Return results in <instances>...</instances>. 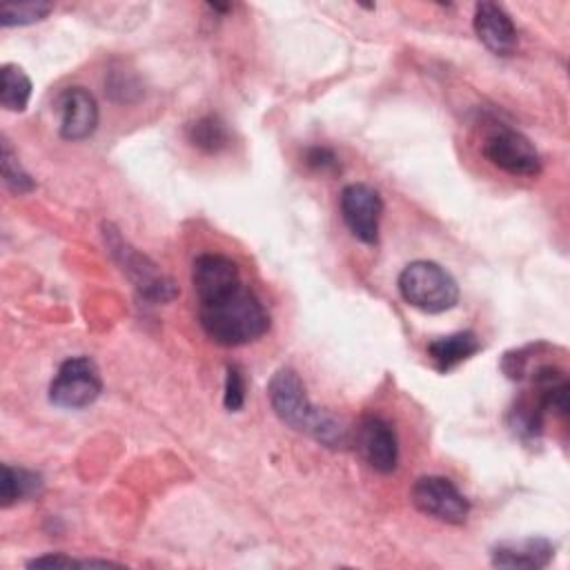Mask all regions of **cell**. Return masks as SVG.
Instances as JSON below:
<instances>
[{
  "label": "cell",
  "mask_w": 570,
  "mask_h": 570,
  "mask_svg": "<svg viewBox=\"0 0 570 570\" xmlns=\"http://www.w3.org/2000/svg\"><path fill=\"white\" fill-rule=\"evenodd\" d=\"M191 285L200 327L216 345L240 347L269 330L263 303L243 283L240 269L229 256L200 254L191 267Z\"/></svg>",
  "instance_id": "cell-1"
},
{
  "label": "cell",
  "mask_w": 570,
  "mask_h": 570,
  "mask_svg": "<svg viewBox=\"0 0 570 570\" xmlns=\"http://www.w3.org/2000/svg\"><path fill=\"white\" fill-rule=\"evenodd\" d=\"M267 399L274 410V414L285 423L287 428L303 432L312 436L314 441L327 445V448H345L350 443L347 428L327 410L316 407L307 390L292 367H281L272 374L267 383Z\"/></svg>",
  "instance_id": "cell-2"
},
{
  "label": "cell",
  "mask_w": 570,
  "mask_h": 570,
  "mask_svg": "<svg viewBox=\"0 0 570 570\" xmlns=\"http://www.w3.org/2000/svg\"><path fill=\"white\" fill-rule=\"evenodd\" d=\"M399 292L403 301L425 314H441L459 303V285L454 276L434 261H412L399 274Z\"/></svg>",
  "instance_id": "cell-3"
},
{
  "label": "cell",
  "mask_w": 570,
  "mask_h": 570,
  "mask_svg": "<svg viewBox=\"0 0 570 570\" xmlns=\"http://www.w3.org/2000/svg\"><path fill=\"white\" fill-rule=\"evenodd\" d=\"M102 238L107 252L142 298H147L149 303H169L171 298L178 296L176 283L169 276H165L151 258H147L134 245H129L111 223H102Z\"/></svg>",
  "instance_id": "cell-4"
},
{
  "label": "cell",
  "mask_w": 570,
  "mask_h": 570,
  "mask_svg": "<svg viewBox=\"0 0 570 570\" xmlns=\"http://www.w3.org/2000/svg\"><path fill=\"white\" fill-rule=\"evenodd\" d=\"M102 392L98 365L89 356L67 358L49 383V401L65 410H82Z\"/></svg>",
  "instance_id": "cell-5"
},
{
  "label": "cell",
  "mask_w": 570,
  "mask_h": 570,
  "mask_svg": "<svg viewBox=\"0 0 570 570\" xmlns=\"http://www.w3.org/2000/svg\"><path fill=\"white\" fill-rule=\"evenodd\" d=\"M483 156L510 176L532 178L539 176L543 169L541 154L537 151L532 140L505 125H497L492 131H488L483 140Z\"/></svg>",
  "instance_id": "cell-6"
},
{
  "label": "cell",
  "mask_w": 570,
  "mask_h": 570,
  "mask_svg": "<svg viewBox=\"0 0 570 570\" xmlns=\"http://www.w3.org/2000/svg\"><path fill=\"white\" fill-rule=\"evenodd\" d=\"M410 497L419 512L450 525L465 523L470 514V501L448 476L428 474L416 479Z\"/></svg>",
  "instance_id": "cell-7"
},
{
  "label": "cell",
  "mask_w": 570,
  "mask_h": 570,
  "mask_svg": "<svg viewBox=\"0 0 570 570\" xmlns=\"http://www.w3.org/2000/svg\"><path fill=\"white\" fill-rule=\"evenodd\" d=\"M341 216L350 229V234L365 243H379V225L383 216V198L381 194L365 183H350L341 191Z\"/></svg>",
  "instance_id": "cell-8"
},
{
  "label": "cell",
  "mask_w": 570,
  "mask_h": 570,
  "mask_svg": "<svg viewBox=\"0 0 570 570\" xmlns=\"http://www.w3.org/2000/svg\"><path fill=\"white\" fill-rule=\"evenodd\" d=\"M356 450L363 461L379 474H390L399 465V439L390 421L383 416H365L361 419L354 436Z\"/></svg>",
  "instance_id": "cell-9"
},
{
  "label": "cell",
  "mask_w": 570,
  "mask_h": 570,
  "mask_svg": "<svg viewBox=\"0 0 570 570\" xmlns=\"http://www.w3.org/2000/svg\"><path fill=\"white\" fill-rule=\"evenodd\" d=\"M60 111V136L78 142L89 138L98 127V102L85 87H67L58 96Z\"/></svg>",
  "instance_id": "cell-10"
},
{
  "label": "cell",
  "mask_w": 570,
  "mask_h": 570,
  "mask_svg": "<svg viewBox=\"0 0 570 570\" xmlns=\"http://www.w3.org/2000/svg\"><path fill=\"white\" fill-rule=\"evenodd\" d=\"M474 33L494 56H512L519 42L510 13L497 2H479L474 7Z\"/></svg>",
  "instance_id": "cell-11"
},
{
  "label": "cell",
  "mask_w": 570,
  "mask_h": 570,
  "mask_svg": "<svg viewBox=\"0 0 570 570\" xmlns=\"http://www.w3.org/2000/svg\"><path fill=\"white\" fill-rule=\"evenodd\" d=\"M552 557H554V543L546 537L501 541L490 552V561L494 568H512V570H539L550 566Z\"/></svg>",
  "instance_id": "cell-12"
},
{
  "label": "cell",
  "mask_w": 570,
  "mask_h": 570,
  "mask_svg": "<svg viewBox=\"0 0 570 570\" xmlns=\"http://www.w3.org/2000/svg\"><path fill=\"white\" fill-rule=\"evenodd\" d=\"M479 350H481V341H479V336L472 330H463V332H454V334H448V336H439V338L430 341L428 347H425L428 358L432 361L434 370L441 372V374L452 372L463 361L472 358Z\"/></svg>",
  "instance_id": "cell-13"
},
{
  "label": "cell",
  "mask_w": 570,
  "mask_h": 570,
  "mask_svg": "<svg viewBox=\"0 0 570 570\" xmlns=\"http://www.w3.org/2000/svg\"><path fill=\"white\" fill-rule=\"evenodd\" d=\"M45 481L38 472L27 468H13L9 463L2 465V479H0V503L2 508H11L18 501L38 499L42 494Z\"/></svg>",
  "instance_id": "cell-14"
},
{
  "label": "cell",
  "mask_w": 570,
  "mask_h": 570,
  "mask_svg": "<svg viewBox=\"0 0 570 570\" xmlns=\"http://www.w3.org/2000/svg\"><path fill=\"white\" fill-rule=\"evenodd\" d=\"M31 78L13 62L0 67V105L7 111H24L31 98Z\"/></svg>",
  "instance_id": "cell-15"
},
{
  "label": "cell",
  "mask_w": 570,
  "mask_h": 570,
  "mask_svg": "<svg viewBox=\"0 0 570 570\" xmlns=\"http://www.w3.org/2000/svg\"><path fill=\"white\" fill-rule=\"evenodd\" d=\"M187 140L205 151V154H218L223 149L229 147V129L227 125L214 116V114H207V116H200L196 118L189 127H187Z\"/></svg>",
  "instance_id": "cell-16"
},
{
  "label": "cell",
  "mask_w": 570,
  "mask_h": 570,
  "mask_svg": "<svg viewBox=\"0 0 570 570\" xmlns=\"http://www.w3.org/2000/svg\"><path fill=\"white\" fill-rule=\"evenodd\" d=\"M51 2H18L0 7V24L2 27H27L45 20L51 13Z\"/></svg>",
  "instance_id": "cell-17"
},
{
  "label": "cell",
  "mask_w": 570,
  "mask_h": 570,
  "mask_svg": "<svg viewBox=\"0 0 570 570\" xmlns=\"http://www.w3.org/2000/svg\"><path fill=\"white\" fill-rule=\"evenodd\" d=\"M2 180H4L7 189H11L13 194H27L36 187L33 178L20 165L11 142L4 136H2Z\"/></svg>",
  "instance_id": "cell-18"
},
{
  "label": "cell",
  "mask_w": 570,
  "mask_h": 570,
  "mask_svg": "<svg viewBox=\"0 0 570 570\" xmlns=\"http://www.w3.org/2000/svg\"><path fill=\"white\" fill-rule=\"evenodd\" d=\"M245 376L238 365H227V376H225V392H223V405L227 412H240L245 405Z\"/></svg>",
  "instance_id": "cell-19"
},
{
  "label": "cell",
  "mask_w": 570,
  "mask_h": 570,
  "mask_svg": "<svg viewBox=\"0 0 570 570\" xmlns=\"http://www.w3.org/2000/svg\"><path fill=\"white\" fill-rule=\"evenodd\" d=\"M303 160L312 171H318V174H338L341 171L338 156L334 154V149H330L325 145L307 147L303 154Z\"/></svg>",
  "instance_id": "cell-20"
},
{
  "label": "cell",
  "mask_w": 570,
  "mask_h": 570,
  "mask_svg": "<svg viewBox=\"0 0 570 570\" xmlns=\"http://www.w3.org/2000/svg\"><path fill=\"white\" fill-rule=\"evenodd\" d=\"M94 566H100V568H107V566H116L111 561H98V559H73V557H65V554H42V557H36L31 561H27V568H94Z\"/></svg>",
  "instance_id": "cell-21"
}]
</instances>
